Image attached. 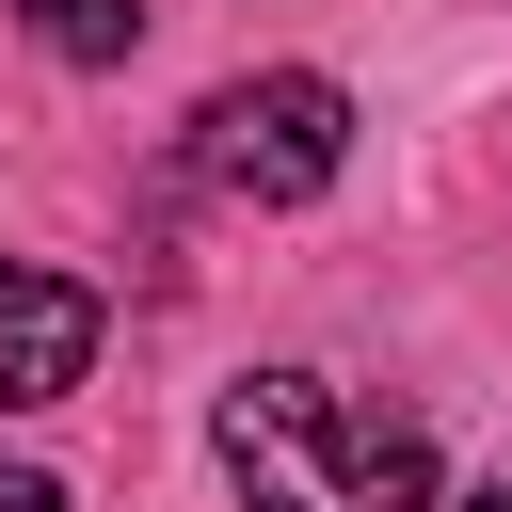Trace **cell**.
<instances>
[{
  "label": "cell",
  "mask_w": 512,
  "mask_h": 512,
  "mask_svg": "<svg viewBox=\"0 0 512 512\" xmlns=\"http://www.w3.org/2000/svg\"><path fill=\"white\" fill-rule=\"evenodd\" d=\"M16 16H32L64 64H128V48H144V0H16Z\"/></svg>",
  "instance_id": "4"
},
{
  "label": "cell",
  "mask_w": 512,
  "mask_h": 512,
  "mask_svg": "<svg viewBox=\"0 0 512 512\" xmlns=\"http://www.w3.org/2000/svg\"><path fill=\"white\" fill-rule=\"evenodd\" d=\"M336 160H352V96L320 64H256L192 112V176L240 208H304V192H336Z\"/></svg>",
  "instance_id": "2"
},
{
  "label": "cell",
  "mask_w": 512,
  "mask_h": 512,
  "mask_svg": "<svg viewBox=\"0 0 512 512\" xmlns=\"http://www.w3.org/2000/svg\"><path fill=\"white\" fill-rule=\"evenodd\" d=\"M208 448H224L240 512H448L432 432H416L400 400L320 384V368H256V384H224Z\"/></svg>",
  "instance_id": "1"
},
{
  "label": "cell",
  "mask_w": 512,
  "mask_h": 512,
  "mask_svg": "<svg viewBox=\"0 0 512 512\" xmlns=\"http://www.w3.org/2000/svg\"><path fill=\"white\" fill-rule=\"evenodd\" d=\"M0 512H64V480H32V464H0Z\"/></svg>",
  "instance_id": "5"
},
{
  "label": "cell",
  "mask_w": 512,
  "mask_h": 512,
  "mask_svg": "<svg viewBox=\"0 0 512 512\" xmlns=\"http://www.w3.org/2000/svg\"><path fill=\"white\" fill-rule=\"evenodd\" d=\"M80 368H96V288H80V272H32V256H0V416L64 400Z\"/></svg>",
  "instance_id": "3"
},
{
  "label": "cell",
  "mask_w": 512,
  "mask_h": 512,
  "mask_svg": "<svg viewBox=\"0 0 512 512\" xmlns=\"http://www.w3.org/2000/svg\"><path fill=\"white\" fill-rule=\"evenodd\" d=\"M448 512H512V480H496V496H448Z\"/></svg>",
  "instance_id": "6"
}]
</instances>
